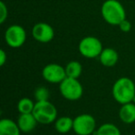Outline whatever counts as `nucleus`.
Segmentation results:
<instances>
[{"label":"nucleus","mask_w":135,"mask_h":135,"mask_svg":"<svg viewBox=\"0 0 135 135\" xmlns=\"http://www.w3.org/2000/svg\"><path fill=\"white\" fill-rule=\"evenodd\" d=\"M112 95L115 101L120 105L132 102L135 96L134 81L128 77L118 79L112 87Z\"/></svg>","instance_id":"f257e3e1"},{"label":"nucleus","mask_w":135,"mask_h":135,"mask_svg":"<svg viewBox=\"0 0 135 135\" xmlns=\"http://www.w3.org/2000/svg\"><path fill=\"white\" fill-rule=\"evenodd\" d=\"M101 14L105 22L118 26L126 19V10L118 0H105L101 7Z\"/></svg>","instance_id":"f03ea898"},{"label":"nucleus","mask_w":135,"mask_h":135,"mask_svg":"<svg viewBox=\"0 0 135 135\" xmlns=\"http://www.w3.org/2000/svg\"><path fill=\"white\" fill-rule=\"evenodd\" d=\"M32 114L36 118L38 123L45 125L53 123L57 118L56 107L49 100L36 102Z\"/></svg>","instance_id":"7ed1b4c3"},{"label":"nucleus","mask_w":135,"mask_h":135,"mask_svg":"<svg viewBox=\"0 0 135 135\" xmlns=\"http://www.w3.org/2000/svg\"><path fill=\"white\" fill-rule=\"evenodd\" d=\"M61 95L69 101H77L83 96V87L78 79L66 77L59 83Z\"/></svg>","instance_id":"20e7f679"},{"label":"nucleus","mask_w":135,"mask_h":135,"mask_svg":"<svg viewBox=\"0 0 135 135\" xmlns=\"http://www.w3.org/2000/svg\"><path fill=\"white\" fill-rule=\"evenodd\" d=\"M78 49L83 56L93 59L99 57L104 47L98 38L94 36H86L80 41Z\"/></svg>","instance_id":"39448f33"},{"label":"nucleus","mask_w":135,"mask_h":135,"mask_svg":"<svg viewBox=\"0 0 135 135\" xmlns=\"http://www.w3.org/2000/svg\"><path fill=\"white\" fill-rule=\"evenodd\" d=\"M73 131L77 135H90L96 131V120L90 114H81L73 118Z\"/></svg>","instance_id":"423d86ee"},{"label":"nucleus","mask_w":135,"mask_h":135,"mask_svg":"<svg viewBox=\"0 0 135 135\" xmlns=\"http://www.w3.org/2000/svg\"><path fill=\"white\" fill-rule=\"evenodd\" d=\"M26 31L22 26L13 24L5 32V41L8 46L12 48H19L24 45L26 41Z\"/></svg>","instance_id":"0eeeda50"},{"label":"nucleus","mask_w":135,"mask_h":135,"mask_svg":"<svg viewBox=\"0 0 135 135\" xmlns=\"http://www.w3.org/2000/svg\"><path fill=\"white\" fill-rule=\"evenodd\" d=\"M42 76L44 80L50 83H58L59 84L66 77L65 68L56 63H50L45 66L42 70Z\"/></svg>","instance_id":"6e6552de"},{"label":"nucleus","mask_w":135,"mask_h":135,"mask_svg":"<svg viewBox=\"0 0 135 135\" xmlns=\"http://www.w3.org/2000/svg\"><path fill=\"white\" fill-rule=\"evenodd\" d=\"M32 34L34 40L39 43L46 44L54 39L55 32L51 25L45 22H38L32 27Z\"/></svg>","instance_id":"1a4fd4ad"},{"label":"nucleus","mask_w":135,"mask_h":135,"mask_svg":"<svg viewBox=\"0 0 135 135\" xmlns=\"http://www.w3.org/2000/svg\"><path fill=\"white\" fill-rule=\"evenodd\" d=\"M17 123L21 132L28 133L35 129V127L38 124V121L32 113H29V114L20 115Z\"/></svg>","instance_id":"9d476101"},{"label":"nucleus","mask_w":135,"mask_h":135,"mask_svg":"<svg viewBox=\"0 0 135 135\" xmlns=\"http://www.w3.org/2000/svg\"><path fill=\"white\" fill-rule=\"evenodd\" d=\"M120 120L125 124H132L135 122V104L132 102L121 105L118 111Z\"/></svg>","instance_id":"9b49d317"},{"label":"nucleus","mask_w":135,"mask_h":135,"mask_svg":"<svg viewBox=\"0 0 135 135\" xmlns=\"http://www.w3.org/2000/svg\"><path fill=\"white\" fill-rule=\"evenodd\" d=\"M99 60L105 67H114L118 61V53L111 47L104 48L99 56Z\"/></svg>","instance_id":"f8f14e48"},{"label":"nucleus","mask_w":135,"mask_h":135,"mask_svg":"<svg viewBox=\"0 0 135 135\" xmlns=\"http://www.w3.org/2000/svg\"><path fill=\"white\" fill-rule=\"evenodd\" d=\"M18 123L10 118H2L0 120V135H21Z\"/></svg>","instance_id":"ddd939ff"},{"label":"nucleus","mask_w":135,"mask_h":135,"mask_svg":"<svg viewBox=\"0 0 135 135\" xmlns=\"http://www.w3.org/2000/svg\"><path fill=\"white\" fill-rule=\"evenodd\" d=\"M55 129L57 132L62 134L73 131V118L67 116L56 118V120L55 121Z\"/></svg>","instance_id":"4468645a"},{"label":"nucleus","mask_w":135,"mask_h":135,"mask_svg":"<svg viewBox=\"0 0 135 135\" xmlns=\"http://www.w3.org/2000/svg\"><path fill=\"white\" fill-rule=\"evenodd\" d=\"M65 70L67 77L79 79V77L83 73V66L77 60H72V61H70L66 65Z\"/></svg>","instance_id":"2eb2a0df"},{"label":"nucleus","mask_w":135,"mask_h":135,"mask_svg":"<svg viewBox=\"0 0 135 135\" xmlns=\"http://www.w3.org/2000/svg\"><path fill=\"white\" fill-rule=\"evenodd\" d=\"M95 135H121L119 129L113 123H104L97 128Z\"/></svg>","instance_id":"dca6fc26"},{"label":"nucleus","mask_w":135,"mask_h":135,"mask_svg":"<svg viewBox=\"0 0 135 135\" xmlns=\"http://www.w3.org/2000/svg\"><path fill=\"white\" fill-rule=\"evenodd\" d=\"M34 105H35V103H33L32 99L28 97H23L18 103V111L20 112V114L32 113L34 109Z\"/></svg>","instance_id":"f3484780"},{"label":"nucleus","mask_w":135,"mask_h":135,"mask_svg":"<svg viewBox=\"0 0 135 135\" xmlns=\"http://www.w3.org/2000/svg\"><path fill=\"white\" fill-rule=\"evenodd\" d=\"M49 97H50V93H49V90L46 87H37L34 91V98H35L36 102L47 101V100H49Z\"/></svg>","instance_id":"a211bd4d"},{"label":"nucleus","mask_w":135,"mask_h":135,"mask_svg":"<svg viewBox=\"0 0 135 135\" xmlns=\"http://www.w3.org/2000/svg\"><path fill=\"white\" fill-rule=\"evenodd\" d=\"M8 7L4 2H0V23H4L8 19Z\"/></svg>","instance_id":"6ab92c4d"},{"label":"nucleus","mask_w":135,"mask_h":135,"mask_svg":"<svg viewBox=\"0 0 135 135\" xmlns=\"http://www.w3.org/2000/svg\"><path fill=\"white\" fill-rule=\"evenodd\" d=\"M120 31L123 32H129L131 30V21H129L127 19H125L124 21H122L118 25Z\"/></svg>","instance_id":"aec40b11"},{"label":"nucleus","mask_w":135,"mask_h":135,"mask_svg":"<svg viewBox=\"0 0 135 135\" xmlns=\"http://www.w3.org/2000/svg\"><path fill=\"white\" fill-rule=\"evenodd\" d=\"M7 59H8V56H7L6 52L3 49H1L0 50V66H4L7 62Z\"/></svg>","instance_id":"412c9836"},{"label":"nucleus","mask_w":135,"mask_h":135,"mask_svg":"<svg viewBox=\"0 0 135 135\" xmlns=\"http://www.w3.org/2000/svg\"><path fill=\"white\" fill-rule=\"evenodd\" d=\"M132 103L135 104V96H134V98H133V100H132Z\"/></svg>","instance_id":"4be33fe9"}]
</instances>
